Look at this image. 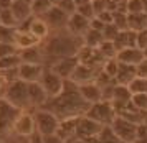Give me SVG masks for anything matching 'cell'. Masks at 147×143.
I'll list each match as a JSON object with an SVG mask.
<instances>
[{
    "label": "cell",
    "instance_id": "obj_1",
    "mask_svg": "<svg viewBox=\"0 0 147 143\" xmlns=\"http://www.w3.org/2000/svg\"><path fill=\"white\" fill-rule=\"evenodd\" d=\"M89 105L84 99L81 97L78 84L73 82L71 79H65L63 91L56 97H50L48 102L43 107L51 110L61 118H69V117H81L84 115L89 109ZM41 109V107H40Z\"/></svg>",
    "mask_w": 147,
    "mask_h": 143
},
{
    "label": "cell",
    "instance_id": "obj_2",
    "mask_svg": "<svg viewBox=\"0 0 147 143\" xmlns=\"http://www.w3.org/2000/svg\"><path fill=\"white\" fill-rule=\"evenodd\" d=\"M81 46H83V38H80V36H74L71 33H68L66 30L53 31L41 43V48L45 53V63L48 61V64H50L55 59L76 56Z\"/></svg>",
    "mask_w": 147,
    "mask_h": 143
},
{
    "label": "cell",
    "instance_id": "obj_3",
    "mask_svg": "<svg viewBox=\"0 0 147 143\" xmlns=\"http://www.w3.org/2000/svg\"><path fill=\"white\" fill-rule=\"evenodd\" d=\"M2 97H5L10 104H13L20 110H32L30 99H28V82L22 79H17L13 82L7 84Z\"/></svg>",
    "mask_w": 147,
    "mask_h": 143
},
{
    "label": "cell",
    "instance_id": "obj_4",
    "mask_svg": "<svg viewBox=\"0 0 147 143\" xmlns=\"http://www.w3.org/2000/svg\"><path fill=\"white\" fill-rule=\"evenodd\" d=\"M35 117V125H36V132H40L43 137L47 135H56L58 127H60V117L48 110L45 107L41 109H35L33 110Z\"/></svg>",
    "mask_w": 147,
    "mask_h": 143
},
{
    "label": "cell",
    "instance_id": "obj_5",
    "mask_svg": "<svg viewBox=\"0 0 147 143\" xmlns=\"http://www.w3.org/2000/svg\"><path fill=\"white\" fill-rule=\"evenodd\" d=\"M84 115L94 118L96 122L102 124L104 127H111V124L117 117V112H116L114 105L109 100H102L101 99L99 102H94V104L89 105V109H88V112Z\"/></svg>",
    "mask_w": 147,
    "mask_h": 143
},
{
    "label": "cell",
    "instance_id": "obj_6",
    "mask_svg": "<svg viewBox=\"0 0 147 143\" xmlns=\"http://www.w3.org/2000/svg\"><path fill=\"white\" fill-rule=\"evenodd\" d=\"M111 130L114 132V135L122 140L124 143H136L137 142V132H139V125L129 122L122 117H116L113 124H111Z\"/></svg>",
    "mask_w": 147,
    "mask_h": 143
},
{
    "label": "cell",
    "instance_id": "obj_7",
    "mask_svg": "<svg viewBox=\"0 0 147 143\" xmlns=\"http://www.w3.org/2000/svg\"><path fill=\"white\" fill-rule=\"evenodd\" d=\"M36 132V125H35V117L32 110H22L20 115L15 118L13 125H12V135L20 137L27 140L32 133Z\"/></svg>",
    "mask_w": 147,
    "mask_h": 143
},
{
    "label": "cell",
    "instance_id": "obj_8",
    "mask_svg": "<svg viewBox=\"0 0 147 143\" xmlns=\"http://www.w3.org/2000/svg\"><path fill=\"white\" fill-rule=\"evenodd\" d=\"M102 128H104V125L96 122L94 118L88 117V115H81L78 118V125H76V138H80V140L99 138Z\"/></svg>",
    "mask_w": 147,
    "mask_h": 143
},
{
    "label": "cell",
    "instance_id": "obj_9",
    "mask_svg": "<svg viewBox=\"0 0 147 143\" xmlns=\"http://www.w3.org/2000/svg\"><path fill=\"white\" fill-rule=\"evenodd\" d=\"M20 109L10 104L5 97H0V132L12 133V125H13L15 118L20 115Z\"/></svg>",
    "mask_w": 147,
    "mask_h": 143
},
{
    "label": "cell",
    "instance_id": "obj_10",
    "mask_svg": "<svg viewBox=\"0 0 147 143\" xmlns=\"http://www.w3.org/2000/svg\"><path fill=\"white\" fill-rule=\"evenodd\" d=\"M18 28H23V30H28V31L33 35L35 38H38L43 43L45 39L51 35V28L48 26V23L41 17H35L32 15L28 20H25L23 23L18 25Z\"/></svg>",
    "mask_w": 147,
    "mask_h": 143
},
{
    "label": "cell",
    "instance_id": "obj_11",
    "mask_svg": "<svg viewBox=\"0 0 147 143\" xmlns=\"http://www.w3.org/2000/svg\"><path fill=\"white\" fill-rule=\"evenodd\" d=\"M40 84L47 91L48 97H56L63 91L65 79L61 78V76H58L55 71H51L50 67H45V71H43V74H41V78H40Z\"/></svg>",
    "mask_w": 147,
    "mask_h": 143
},
{
    "label": "cell",
    "instance_id": "obj_12",
    "mask_svg": "<svg viewBox=\"0 0 147 143\" xmlns=\"http://www.w3.org/2000/svg\"><path fill=\"white\" fill-rule=\"evenodd\" d=\"M41 18L48 23V26L51 28V33L53 31H61V30H66V23L69 15L65 13L58 5H53L50 10H48Z\"/></svg>",
    "mask_w": 147,
    "mask_h": 143
},
{
    "label": "cell",
    "instance_id": "obj_13",
    "mask_svg": "<svg viewBox=\"0 0 147 143\" xmlns=\"http://www.w3.org/2000/svg\"><path fill=\"white\" fill-rule=\"evenodd\" d=\"M78 64H80V61H78L76 56H66V58L55 59L53 63L48 64V67L51 71H55L58 76H61L63 79H69Z\"/></svg>",
    "mask_w": 147,
    "mask_h": 143
},
{
    "label": "cell",
    "instance_id": "obj_14",
    "mask_svg": "<svg viewBox=\"0 0 147 143\" xmlns=\"http://www.w3.org/2000/svg\"><path fill=\"white\" fill-rule=\"evenodd\" d=\"M101 67L99 66H91V64H78L76 66V69L74 72L71 74V81L76 82L78 86L81 84H86V82H94L96 78H98V74H99Z\"/></svg>",
    "mask_w": 147,
    "mask_h": 143
},
{
    "label": "cell",
    "instance_id": "obj_15",
    "mask_svg": "<svg viewBox=\"0 0 147 143\" xmlns=\"http://www.w3.org/2000/svg\"><path fill=\"white\" fill-rule=\"evenodd\" d=\"M91 28V20L86 18V17H83L81 13L74 12L69 15V18H68V23H66V31L74 35V36H83L84 33L88 31Z\"/></svg>",
    "mask_w": 147,
    "mask_h": 143
},
{
    "label": "cell",
    "instance_id": "obj_16",
    "mask_svg": "<svg viewBox=\"0 0 147 143\" xmlns=\"http://www.w3.org/2000/svg\"><path fill=\"white\" fill-rule=\"evenodd\" d=\"M28 99H30V105H32V110L35 109H40L48 102V94L43 89V86L40 84V81H35V82H28Z\"/></svg>",
    "mask_w": 147,
    "mask_h": 143
},
{
    "label": "cell",
    "instance_id": "obj_17",
    "mask_svg": "<svg viewBox=\"0 0 147 143\" xmlns=\"http://www.w3.org/2000/svg\"><path fill=\"white\" fill-rule=\"evenodd\" d=\"M43 71H45V64L22 63L18 66V79L25 81V82H35V81H40Z\"/></svg>",
    "mask_w": 147,
    "mask_h": 143
},
{
    "label": "cell",
    "instance_id": "obj_18",
    "mask_svg": "<svg viewBox=\"0 0 147 143\" xmlns=\"http://www.w3.org/2000/svg\"><path fill=\"white\" fill-rule=\"evenodd\" d=\"M146 58V54L142 49H139L137 46H127V48H122L117 51L116 54V59L122 63V64H132V66H137Z\"/></svg>",
    "mask_w": 147,
    "mask_h": 143
},
{
    "label": "cell",
    "instance_id": "obj_19",
    "mask_svg": "<svg viewBox=\"0 0 147 143\" xmlns=\"http://www.w3.org/2000/svg\"><path fill=\"white\" fill-rule=\"evenodd\" d=\"M78 118L80 117H69V118H61L60 127L56 135L65 140L66 143H69L73 138H76V125H78Z\"/></svg>",
    "mask_w": 147,
    "mask_h": 143
},
{
    "label": "cell",
    "instance_id": "obj_20",
    "mask_svg": "<svg viewBox=\"0 0 147 143\" xmlns=\"http://www.w3.org/2000/svg\"><path fill=\"white\" fill-rule=\"evenodd\" d=\"M13 43H15V46L18 48V51H20V49H25V48H30V46L41 45L40 39L35 38L28 30H23V28H15Z\"/></svg>",
    "mask_w": 147,
    "mask_h": 143
},
{
    "label": "cell",
    "instance_id": "obj_21",
    "mask_svg": "<svg viewBox=\"0 0 147 143\" xmlns=\"http://www.w3.org/2000/svg\"><path fill=\"white\" fill-rule=\"evenodd\" d=\"M80 89V94L81 97L86 100L88 104H94V102H99L102 99V91L101 87L96 82H86V84H81L78 86Z\"/></svg>",
    "mask_w": 147,
    "mask_h": 143
},
{
    "label": "cell",
    "instance_id": "obj_22",
    "mask_svg": "<svg viewBox=\"0 0 147 143\" xmlns=\"http://www.w3.org/2000/svg\"><path fill=\"white\" fill-rule=\"evenodd\" d=\"M18 54H20V58H22V63H38V64H45V53H43L41 45L20 49Z\"/></svg>",
    "mask_w": 147,
    "mask_h": 143
},
{
    "label": "cell",
    "instance_id": "obj_23",
    "mask_svg": "<svg viewBox=\"0 0 147 143\" xmlns=\"http://www.w3.org/2000/svg\"><path fill=\"white\" fill-rule=\"evenodd\" d=\"M136 36H137V31H132V30H119L117 36L114 38V45L117 48V51L122 49V48H127V46H136Z\"/></svg>",
    "mask_w": 147,
    "mask_h": 143
},
{
    "label": "cell",
    "instance_id": "obj_24",
    "mask_svg": "<svg viewBox=\"0 0 147 143\" xmlns=\"http://www.w3.org/2000/svg\"><path fill=\"white\" fill-rule=\"evenodd\" d=\"M12 12H13L15 18L18 20V25L23 23L25 20H28L33 13H32V3H28V2H17L13 0V3H12Z\"/></svg>",
    "mask_w": 147,
    "mask_h": 143
},
{
    "label": "cell",
    "instance_id": "obj_25",
    "mask_svg": "<svg viewBox=\"0 0 147 143\" xmlns=\"http://www.w3.org/2000/svg\"><path fill=\"white\" fill-rule=\"evenodd\" d=\"M137 76V71H136V66L132 64H122L119 63V71L116 74V82L122 86H127L134 78Z\"/></svg>",
    "mask_w": 147,
    "mask_h": 143
},
{
    "label": "cell",
    "instance_id": "obj_26",
    "mask_svg": "<svg viewBox=\"0 0 147 143\" xmlns=\"http://www.w3.org/2000/svg\"><path fill=\"white\" fill-rule=\"evenodd\" d=\"M127 28L132 31H142L147 28V13H127Z\"/></svg>",
    "mask_w": 147,
    "mask_h": 143
},
{
    "label": "cell",
    "instance_id": "obj_27",
    "mask_svg": "<svg viewBox=\"0 0 147 143\" xmlns=\"http://www.w3.org/2000/svg\"><path fill=\"white\" fill-rule=\"evenodd\" d=\"M83 45L86 46H91V48H98V46L104 41V38H102V33L98 31V30H93V28H89L83 36Z\"/></svg>",
    "mask_w": 147,
    "mask_h": 143
},
{
    "label": "cell",
    "instance_id": "obj_28",
    "mask_svg": "<svg viewBox=\"0 0 147 143\" xmlns=\"http://www.w3.org/2000/svg\"><path fill=\"white\" fill-rule=\"evenodd\" d=\"M22 64V58L20 54H10V56H3L0 58V72H5L8 69H15Z\"/></svg>",
    "mask_w": 147,
    "mask_h": 143
},
{
    "label": "cell",
    "instance_id": "obj_29",
    "mask_svg": "<svg viewBox=\"0 0 147 143\" xmlns=\"http://www.w3.org/2000/svg\"><path fill=\"white\" fill-rule=\"evenodd\" d=\"M0 25L7 28H18V20L15 18L12 8H3L0 10Z\"/></svg>",
    "mask_w": 147,
    "mask_h": 143
},
{
    "label": "cell",
    "instance_id": "obj_30",
    "mask_svg": "<svg viewBox=\"0 0 147 143\" xmlns=\"http://www.w3.org/2000/svg\"><path fill=\"white\" fill-rule=\"evenodd\" d=\"M98 51L101 53V56L104 59H109V58H116V54H117V48L114 45V41H107L104 39L99 46H98Z\"/></svg>",
    "mask_w": 147,
    "mask_h": 143
},
{
    "label": "cell",
    "instance_id": "obj_31",
    "mask_svg": "<svg viewBox=\"0 0 147 143\" xmlns=\"http://www.w3.org/2000/svg\"><path fill=\"white\" fill-rule=\"evenodd\" d=\"M101 71L107 74L109 78H114L116 79V74L119 71V61L116 58H109V59H104V63L101 66Z\"/></svg>",
    "mask_w": 147,
    "mask_h": 143
},
{
    "label": "cell",
    "instance_id": "obj_32",
    "mask_svg": "<svg viewBox=\"0 0 147 143\" xmlns=\"http://www.w3.org/2000/svg\"><path fill=\"white\" fill-rule=\"evenodd\" d=\"M51 7L53 5L50 3V0H33L32 2V13L35 17H43Z\"/></svg>",
    "mask_w": 147,
    "mask_h": 143
},
{
    "label": "cell",
    "instance_id": "obj_33",
    "mask_svg": "<svg viewBox=\"0 0 147 143\" xmlns=\"http://www.w3.org/2000/svg\"><path fill=\"white\" fill-rule=\"evenodd\" d=\"M131 94H139V92H147V79L140 78V76H136V78L127 84Z\"/></svg>",
    "mask_w": 147,
    "mask_h": 143
},
{
    "label": "cell",
    "instance_id": "obj_34",
    "mask_svg": "<svg viewBox=\"0 0 147 143\" xmlns=\"http://www.w3.org/2000/svg\"><path fill=\"white\" fill-rule=\"evenodd\" d=\"M131 104L140 112L147 114V92H139V94H132L131 97Z\"/></svg>",
    "mask_w": 147,
    "mask_h": 143
},
{
    "label": "cell",
    "instance_id": "obj_35",
    "mask_svg": "<svg viewBox=\"0 0 147 143\" xmlns=\"http://www.w3.org/2000/svg\"><path fill=\"white\" fill-rule=\"evenodd\" d=\"M114 18H113V25L117 26L119 30H126L127 28V13L126 12H113Z\"/></svg>",
    "mask_w": 147,
    "mask_h": 143
},
{
    "label": "cell",
    "instance_id": "obj_36",
    "mask_svg": "<svg viewBox=\"0 0 147 143\" xmlns=\"http://www.w3.org/2000/svg\"><path fill=\"white\" fill-rule=\"evenodd\" d=\"M144 3L142 0H126V13H142Z\"/></svg>",
    "mask_w": 147,
    "mask_h": 143
},
{
    "label": "cell",
    "instance_id": "obj_37",
    "mask_svg": "<svg viewBox=\"0 0 147 143\" xmlns=\"http://www.w3.org/2000/svg\"><path fill=\"white\" fill-rule=\"evenodd\" d=\"M76 12L81 13L83 17H86V18H89V20L94 18V10H93V3H91V0H89V2H86V3L76 5Z\"/></svg>",
    "mask_w": 147,
    "mask_h": 143
},
{
    "label": "cell",
    "instance_id": "obj_38",
    "mask_svg": "<svg viewBox=\"0 0 147 143\" xmlns=\"http://www.w3.org/2000/svg\"><path fill=\"white\" fill-rule=\"evenodd\" d=\"M15 28H7L0 25V43H13Z\"/></svg>",
    "mask_w": 147,
    "mask_h": 143
},
{
    "label": "cell",
    "instance_id": "obj_39",
    "mask_svg": "<svg viewBox=\"0 0 147 143\" xmlns=\"http://www.w3.org/2000/svg\"><path fill=\"white\" fill-rule=\"evenodd\" d=\"M117 33H119V28L114 26L113 23H109V25H106L104 30H102V38L107 39V41H114V38L117 36Z\"/></svg>",
    "mask_w": 147,
    "mask_h": 143
},
{
    "label": "cell",
    "instance_id": "obj_40",
    "mask_svg": "<svg viewBox=\"0 0 147 143\" xmlns=\"http://www.w3.org/2000/svg\"><path fill=\"white\" fill-rule=\"evenodd\" d=\"M17 53H18V48L15 46V43H0V58L17 54Z\"/></svg>",
    "mask_w": 147,
    "mask_h": 143
},
{
    "label": "cell",
    "instance_id": "obj_41",
    "mask_svg": "<svg viewBox=\"0 0 147 143\" xmlns=\"http://www.w3.org/2000/svg\"><path fill=\"white\" fill-rule=\"evenodd\" d=\"M58 7H60L65 13H68V15H71V13L76 12V3H74V0H63Z\"/></svg>",
    "mask_w": 147,
    "mask_h": 143
},
{
    "label": "cell",
    "instance_id": "obj_42",
    "mask_svg": "<svg viewBox=\"0 0 147 143\" xmlns=\"http://www.w3.org/2000/svg\"><path fill=\"white\" fill-rule=\"evenodd\" d=\"M96 18H99L102 23H106V25H109V23H113V18H114V13L113 10H104V12H101L99 15H96Z\"/></svg>",
    "mask_w": 147,
    "mask_h": 143
},
{
    "label": "cell",
    "instance_id": "obj_43",
    "mask_svg": "<svg viewBox=\"0 0 147 143\" xmlns=\"http://www.w3.org/2000/svg\"><path fill=\"white\" fill-rule=\"evenodd\" d=\"M136 71H137V76L147 79V58H144L139 64L136 66Z\"/></svg>",
    "mask_w": 147,
    "mask_h": 143
},
{
    "label": "cell",
    "instance_id": "obj_44",
    "mask_svg": "<svg viewBox=\"0 0 147 143\" xmlns=\"http://www.w3.org/2000/svg\"><path fill=\"white\" fill-rule=\"evenodd\" d=\"M104 26H106V23H102V21H101L99 18H96V17H94V18L91 20V28H93V30H98V31L102 33Z\"/></svg>",
    "mask_w": 147,
    "mask_h": 143
},
{
    "label": "cell",
    "instance_id": "obj_45",
    "mask_svg": "<svg viewBox=\"0 0 147 143\" xmlns=\"http://www.w3.org/2000/svg\"><path fill=\"white\" fill-rule=\"evenodd\" d=\"M43 143H66V142L61 140L58 135H47V137H43Z\"/></svg>",
    "mask_w": 147,
    "mask_h": 143
},
{
    "label": "cell",
    "instance_id": "obj_46",
    "mask_svg": "<svg viewBox=\"0 0 147 143\" xmlns=\"http://www.w3.org/2000/svg\"><path fill=\"white\" fill-rule=\"evenodd\" d=\"M13 3V0H0V10H3V8H10Z\"/></svg>",
    "mask_w": 147,
    "mask_h": 143
},
{
    "label": "cell",
    "instance_id": "obj_47",
    "mask_svg": "<svg viewBox=\"0 0 147 143\" xmlns=\"http://www.w3.org/2000/svg\"><path fill=\"white\" fill-rule=\"evenodd\" d=\"M61 2H63V0H50V3H51V5H60Z\"/></svg>",
    "mask_w": 147,
    "mask_h": 143
},
{
    "label": "cell",
    "instance_id": "obj_48",
    "mask_svg": "<svg viewBox=\"0 0 147 143\" xmlns=\"http://www.w3.org/2000/svg\"><path fill=\"white\" fill-rule=\"evenodd\" d=\"M142 3H144V12L147 13V0H142Z\"/></svg>",
    "mask_w": 147,
    "mask_h": 143
},
{
    "label": "cell",
    "instance_id": "obj_49",
    "mask_svg": "<svg viewBox=\"0 0 147 143\" xmlns=\"http://www.w3.org/2000/svg\"><path fill=\"white\" fill-rule=\"evenodd\" d=\"M17 2H28V3H32V0H17Z\"/></svg>",
    "mask_w": 147,
    "mask_h": 143
},
{
    "label": "cell",
    "instance_id": "obj_50",
    "mask_svg": "<svg viewBox=\"0 0 147 143\" xmlns=\"http://www.w3.org/2000/svg\"><path fill=\"white\" fill-rule=\"evenodd\" d=\"M13 143H20V142H13Z\"/></svg>",
    "mask_w": 147,
    "mask_h": 143
},
{
    "label": "cell",
    "instance_id": "obj_51",
    "mask_svg": "<svg viewBox=\"0 0 147 143\" xmlns=\"http://www.w3.org/2000/svg\"><path fill=\"white\" fill-rule=\"evenodd\" d=\"M32 2H33V0H32Z\"/></svg>",
    "mask_w": 147,
    "mask_h": 143
}]
</instances>
